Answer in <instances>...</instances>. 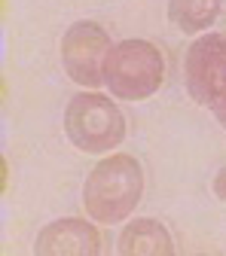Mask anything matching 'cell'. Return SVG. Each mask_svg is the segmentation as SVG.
<instances>
[{"instance_id": "obj_6", "label": "cell", "mask_w": 226, "mask_h": 256, "mask_svg": "<svg viewBox=\"0 0 226 256\" xmlns=\"http://www.w3.org/2000/svg\"><path fill=\"white\" fill-rule=\"evenodd\" d=\"M34 253L40 256H98L104 253V238L92 222L64 216V220L49 222L37 235Z\"/></svg>"}, {"instance_id": "obj_7", "label": "cell", "mask_w": 226, "mask_h": 256, "mask_svg": "<svg viewBox=\"0 0 226 256\" xmlns=\"http://www.w3.org/2000/svg\"><path fill=\"white\" fill-rule=\"evenodd\" d=\"M119 253L122 256H171L174 241L168 229L159 220H132L119 235Z\"/></svg>"}, {"instance_id": "obj_4", "label": "cell", "mask_w": 226, "mask_h": 256, "mask_svg": "<svg viewBox=\"0 0 226 256\" xmlns=\"http://www.w3.org/2000/svg\"><path fill=\"white\" fill-rule=\"evenodd\" d=\"M183 74L192 101L202 104L226 128V37H199L183 58Z\"/></svg>"}, {"instance_id": "obj_8", "label": "cell", "mask_w": 226, "mask_h": 256, "mask_svg": "<svg viewBox=\"0 0 226 256\" xmlns=\"http://www.w3.org/2000/svg\"><path fill=\"white\" fill-rule=\"evenodd\" d=\"M223 0H168V18L183 34H202L217 22Z\"/></svg>"}, {"instance_id": "obj_5", "label": "cell", "mask_w": 226, "mask_h": 256, "mask_svg": "<svg viewBox=\"0 0 226 256\" xmlns=\"http://www.w3.org/2000/svg\"><path fill=\"white\" fill-rule=\"evenodd\" d=\"M110 37L98 22H77L61 37V64L68 76L83 88H98L104 82V61Z\"/></svg>"}, {"instance_id": "obj_2", "label": "cell", "mask_w": 226, "mask_h": 256, "mask_svg": "<svg viewBox=\"0 0 226 256\" xmlns=\"http://www.w3.org/2000/svg\"><path fill=\"white\" fill-rule=\"evenodd\" d=\"M165 61L150 40H122L110 46L104 61V82L122 101H144L162 86Z\"/></svg>"}, {"instance_id": "obj_3", "label": "cell", "mask_w": 226, "mask_h": 256, "mask_svg": "<svg viewBox=\"0 0 226 256\" xmlns=\"http://www.w3.org/2000/svg\"><path fill=\"white\" fill-rule=\"evenodd\" d=\"M64 134L83 152H107L125 138V116L104 94L83 92L64 107Z\"/></svg>"}, {"instance_id": "obj_9", "label": "cell", "mask_w": 226, "mask_h": 256, "mask_svg": "<svg viewBox=\"0 0 226 256\" xmlns=\"http://www.w3.org/2000/svg\"><path fill=\"white\" fill-rule=\"evenodd\" d=\"M214 196H217L220 202H226V168L214 177Z\"/></svg>"}, {"instance_id": "obj_1", "label": "cell", "mask_w": 226, "mask_h": 256, "mask_svg": "<svg viewBox=\"0 0 226 256\" xmlns=\"http://www.w3.org/2000/svg\"><path fill=\"white\" fill-rule=\"evenodd\" d=\"M144 196V168L135 156H107L95 165L83 186L86 214L98 222H119L128 220Z\"/></svg>"}]
</instances>
